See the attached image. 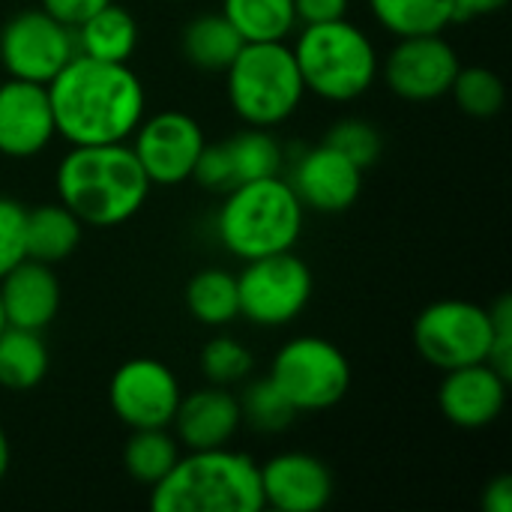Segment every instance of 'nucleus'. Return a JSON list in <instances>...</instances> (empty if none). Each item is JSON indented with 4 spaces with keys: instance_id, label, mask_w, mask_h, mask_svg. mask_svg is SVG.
<instances>
[{
    "instance_id": "nucleus-1",
    "label": "nucleus",
    "mask_w": 512,
    "mask_h": 512,
    "mask_svg": "<svg viewBox=\"0 0 512 512\" xmlns=\"http://www.w3.org/2000/svg\"><path fill=\"white\" fill-rule=\"evenodd\" d=\"M45 87L54 129L72 147L129 141L144 120L147 93L129 63L75 54Z\"/></svg>"
},
{
    "instance_id": "nucleus-2",
    "label": "nucleus",
    "mask_w": 512,
    "mask_h": 512,
    "mask_svg": "<svg viewBox=\"0 0 512 512\" xmlns=\"http://www.w3.org/2000/svg\"><path fill=\"white\" fill-rule=\"evenodd\" d=\"M54 186L60 204L93 228L129 222L150 195V180L126 141L72 147L57 165Z\"/></svg>"
},
{
    "instance_id": "nucleus-3",
    "label": "nucleus",
    "mask_w": 512,
    "mask_h": 512,
    "mask_svg": "<svg viewBox=\"0 0 512 512\" xmlns=\"http://www.w3.org/2000/svg\"><path fill=\"white\" fill-rule=\"evenodd\" d=\"M153 512H261L258 465L237 450H189L153 486Z\"/></svg>"
},
{
    "instance_id": "nucleus-4",
    "label": "nucleus",
    "mask_w": 512,
    "mask_h": 512,
    "mask_svg": "<svg viewBox=\"0 0 512 512\" xmlns=\"http://www.w3.org/2000/svg\"><path fill=\"white\" fill-rule=\"evenodd\" d=\"M306 207L282 174L240 183L216 213L219 243L240 261L291 252L303 234Z\"/></svg>"
},
{
    "instance_id": "nucleus-5",
    "label": "nucleus",
    "mask_w": 512,
    "mask_h": 512,
    "mask_svg": "<svg viewBox=\"0 0 512 512\" xmlns=\"http://www.w3.org/2000/svg\"><path fill=\"white\" fill-rule=\"evenodd\" d=\"M291 51L306 93H315L327 102L360 99L375 84L381 69L375 42L348 18L303 24Z\"/></svg>"
},
{
    "instance_id": "nucleus-6",
    "label": "nucleus",
    "mask_w": 512,
    "mask_h": 512,
    "mask_svg": "<svg viewBox=\"0 0 512 512\" xmlns=\"http://www.w3.org/2000/svg\"><path fill=\"white\" fill-rule=\"evenodd\" d=\"M225 90L234 114L255 129L285 123L306 96L294 51L285 42H243L225 69Z\"/></svg>"
},
{
    "instance_id": "nucleus-7",
    "label": "nucleus",
    "mask_w": 512,
    "mask_h": 512,
    "mask_svg": "<svg viewBox=\"0 0 512 512\" xmlns=\"http://www.w3.org/2000/svg\"><path fill=\"white\" fill-rule=\"evenodd\" d=\"M270 381L285 393L297 414L327 411L348 396L351 363L339 345L321 336H297L273 357Z\"/></svg>"
},
{
    "instance_id": "nucleus-8",
    "label": "nucleus",
    "mask_w": 512,
    "mask_h": 512,
    "mask_svg": "<svg viewBox=\"0 0 512 512\" xmlns=\"http://www.w3.org/2000/svg\"><path fill=\"white\" fill-rule=\"evenodd\" d=\"M312 288V270L294 252L252 258L237 276L240 315L255 327H285L303 315Z\"/></svg>"
},
{
    "instance_id": "nucleus-9",
    "label": "nucleus",
    "mask_w": 512,
    "mask_h": 512,
    "mask_svg": "<svg viewBox=\"0 0 512 512\" xmlns=\"http://www.w3.org/2000/svg\"><path fill=\"white\" fill-rule=\"evenodd\" d=\"M414 345L435 369L486 363L492 348V318L486 306L468 300H438L414 321Z\"/></svg>"
},
{
    "instance_id": "nucleus-10",
    "label": "nucleus",
    "mask_w": 512,
    "mask_h": 512,
    "mask_svg": "<svg viewBox=\"0 0 512 512\" xmlns=\"http://www.w3.org/2000/svg\"><path fill=\"white\" fill-rule=\"evenodd\" d=\"M75 54V30L42 6L24 9L0 27V63L9 78L48 84Z\"/></svg>"
},
{
    "instance_id": "nucleus-11",
    "label": "nucleus",
    "mask_w": 512,
    "mask_h": 512,
    "mask_svg": "<svg viewBox=\"0 0 512 512\" xmlns=\"http://www.w3.org/2000/svg\"><path fill=\"white\" fill-rule=\"evenodd\" d=\"M207 138L186 111H159L144 117L132 132V153L141 162L150 186H180L192 180Z\"/></svg>"
},
{
    "instance_id": "nucleus-12",
    "label": "nucleus",
    "mask_w": 512,
    "mask_h": 512,
    "mask_svg": "<svg viewBox=\"0 0 512 512\" xmlns=\"http://www.w3.org/2000/svg\"><path fill=\"white\" fill-rule=\"evenodd\" d=\"M180 399L177 375L153 357L126 360L108 384L111 411L129 429H168Z\"/></svg>"
},
{
    "instance_id": "nucleus-13",
    "label": "nucleus",
    "mask_w": 512,
    "mask_h": 512,
    "mask_svg": "<svg viewBox=\"0 0 512 512\" xmlns=\"http://www.w3.org/2000/svg\"><path fill=\"white\" fill-rule=\"evenodd\" d=\"M462 69L456 48L441 36H405L381 63L387 87L408 102H435L450 93L456 72Z\"/></svg>"
},
{
    "instance_id": "nucleus-14",
    "label": "nucleus",
    "mask_w": 512,
    "mask_h": 512,
    "mask_svg": "<svg viewBox=\"0 0 512 512\" xmlns=\"http://www.w3.org/2000/svg\"><path fill=\"white\" fill-rule=\"evenodd\" d=\"M282 165H285L282 144L267 129L249 126L222 144H204L192 180H198L204 189L228 192L240 183L273 177L282 171Z\"/></svg>"
},
{
    "instance_id": "nucleus-15",
    "label": "nucleus",
    "mask_w": 512,
    "mask_h": 512,
    "mask_svg": "<svg viewBox=\"0 0 512 512\" xmlns=\"http://www.w3.org/2000/svg\"><path fill=\"white\" fill-rule=\"evenodd\" d=\"M285 180L291 183L306 210L342 213L354 207V201L360 198L363 168L336 147H330L327 141H321L300 153Z\"/></svg>"
},
{
    "instance_id": "nucleus-16",
    "label": "nucleus",
    "mask_w": 512,
    "mask_h": 512,
    "mask_svg": "<svg viewBox=\"0 0 512 512\" xmlns=\"http://www.w3.org/2000/svg\"><path fill=\"white\" fill-rule=\"evenodd\" d=\"M54 114L48 87L9 78L0 84V156L33 159L54 141Z\"/></svg>"
},
{
    "instance_id": "nucleus-17",
    "label": "nucleus",
    "mask_w": 512,
    "mask_h": 512,
    "mask_svg": "<svg viewBox=\"0 0 512 512\" xmlns=\"http://www.w3.org/2000/svg\"><path fill=\"white\" fill-rule=\"evenodd\" d=\"M507 384L510 381L489 363L450 369L438 387L441 414L459 429H486L504 414Z\"/></svg>"
},
{
    "instance_id": "nucleus-18",
    "label": "nucleus",
    "mask_w": 512,
    "mask_h": 512,
    "mask_svg": "<svg viewBox=\"0 0 512 512\" xmlns=\"http://www.w3.org/2000/svg\"><path fill=\"white\" fill-rule=\"evenodd\" d=\"M258 474L264 507L279 512H318L333 498L330 468L309 453H279Z\"/></svg>"
},
{
    "instance_id": "nucleus-19",
    "label": "nucleus",
    "mask_w": 512,
    "mask_h": 512,
    "mask_svg": "<svg viewBox=\"0 0 512 512\" xmlns=\"http://www.w3.org/2000/svg\"><path fill=\"white\" fill-rule=\"evenodd\" d=\"M0 303L9 327L45 330L60 309V282L51 264L21 258L0 276Z\"/></svg>"
},
{
    "instance_id": "nucleus-20",
    "label": "nucleus",
    "mask_w": 512,
    "mask_h": 512,
    "mask_svg": "<svg viewBox=\"0 0 512 512\" xmlns=\"http://www.w3.org/2000/svg\"><path fill=\"white\" fill-rule=\"evenodd\" d=\"M240 423H243V417H240L237 396H231L219 384L183 396L177 405V414L171 420V426L177 429V441L186 450L228 447V441L237 435Z\"/></svg>"
},
{
    "instance_id": "nucleus-21",
    "label": "nucleus",
    "mask_w": 512,
    "mask_h": 512,
    "mask_svg": "<svg viewBox=\"0 0 512 512\" xmlns=\"http://www.w3.org/2000/svg\"><path fill=\"white\" fill-rule=\"evenodd\" d=\"M138 45V21L120 3H105L87 21L75 27V48L78 54L108 60V63H129Z\"/></svg>"
},
{
    "instance_id": "nucleus-22",
    "label": "nucleus",
    "mask_w": 512,
    "mask_h": 512,
    "mask_svg": "<svg viewBox=\"0 0 512 512\" xmlns=\"http://www.w3.org/2000/svg\"><path fill=\"white\" fill-rule=\"evenodd\" d=\"M81 228V219L66 204H42L36 210H27L24 252L33 261L57 264L78 249Z\"/></svg>"
},
{
    "instance_id": "nucleus-23",
    "label": "nucleus",
    "mask_w": 512,
    "mask_h": 512,
    "mask_svg": "<svg viewBox=\"0 0 512 512\" xmlns=\"http://www.w3.org/2000/svg\"><path fill=\"white\" fill-rule=\"evenodd\" d=\"M183 57L204 72H225L237 51L243 48V36L231 27L222 12H207L192 18L183 27Z\"/></svg>"
},
{
    "instance_id": "nucleus-24",
    "label": "nucleus",
    "mask_w": 512,
    "mask_h": 512,
    "mask_svg": "<svg viewBox=\"0 0 512 512\" xmlns=\"http://www.w3.org/2000/svg\"><path fill=\"white\" fill-rule=\"evenodd\" d=\"M48 372V348L39 330L3 327L0 330V387L12 393L33 390Z\"/></svg>"
},
{
    "instance_id": "nucleus-25",
    "label": "nucleus",
    "mask_w": 512,
    "mask_h": 512,
    "mask_svg": "<svg viewBox=\"0 0 512 512\" xmlns=\"http://www.w3.org/2000/svg\"><path fill=\"white\" fill-rule=\"evenodd\" d=\"M222 15L243 42H285L297 27L294 0H222Z\"/></svg>"
},
{
    "instance_id": "nucleus-26",
    "label": "nucleus",
    "mask_w": 512,
    "mask_h": 512,
    "mask_svg": "<svg viewBox=\"0 0 512 512\" xmlns=\"http://www.w3.org/2000/svg\"><path fill=\"white\" fill-rule=\"evenodd\" d=\"M369 9L396 39L444 33L453 24V0H369Z\"/></svg>"
},
{
    "instance_id": "nucleus-27",
    "label": "nucleus",
    "mask_w": 512,
    "mask_h": 512,
    "mask_svg": "<svg viewBox=\"0 0 512 512\" xmlns=\"http://www.w3.org/2000/svg\"><path fill=\"white\" fill-rule=\"evenodd\" d=\"M186 309L204 327H225L240 315L237 276L222 267H207L195 273L186 285Z\"/></svg>"
},
{
    "instance_id": "nucleus-28",
    "label": "nucleus",
    "mask_w": 512,
    "mask_h": 512,
    "mask_svg": "<svg viewBox=\"0 0 512 512\" xmlns=\"http://www.w3.org/2000/svg\"><path fill=\"white\" fill-rule=\"evenodd\" d=\"M180 459V441L168 429H132L123 447V468L135 483L156 486Z\"/></svg>"
},
{
    "instance_id": "nucleus-29",
    "label": "nucleus",
    "mask_w": 512,
    "mask_h": 512,
    "mask_svg": "<svg viewBox=\"0 0 512 512\" xmlns=\"http://www.w3.org/2000/svg\"><path fill=\"white\" fill-rule=\"evenodd\" d=\"M450 96L471 117H495L507 102L504 81L486 66H462L453 78Z\"/></svg>"
},
{
    "instance_id": "nucleus-30",
    "label": "nucleus",
    "mask_w": 512,
    "mask_h": 512,
    "mask_svg": "<svg viewBox=\"0 0 512 512\" xmlns=\"http://www.w3.org/2000/svg\"><path fill=\"white\" fill-rule=\"evenodd\" d=\"M237 402H240V417L258 432H282L297 417V408L285 399V393L270 378L249 384Z\"/></svg>"
},
{
    "instance_id": "nucleus-31",
    "label": "nucleus",
    "mask_w": 512,
    "mask_h": 512,
    "mask_svg": "<svg viewBox=\"0 0 512 512\" xmlns=\"http://www.w3.org/2000/svg\"><path fill=\"white\" fill-rule=\"evenodd\" d=\"M201 369L210 384L228 387L243 381L252 372V354L249 348L234 336H216L201 351Z\"/></svg>"
},
{
    "instance_id": "nucleus-32",
    "label": "nucleus",
    "mask_w": 512,
    "mask_h": 512,
    "mask_svg": "<svg viewBox=\"0 0 512 512\" xmlns=\"http://www.w3.org/2000/svg\"><path fill=\"white\" fill-rule=\"evenodd\" d=\"M330 147H336L339 153H345L351 162H357L360 168H369L378 162L381 150H384V138L381 132L369 123V120H360V117H348V120H339L330 135L324 138Z\"/></svg>"
},
{
    "instance_id": "nucleus-33",
    "label": "nucleus",
    "mask_w": 512,
    "mask_h": 512,
    "mask_svg": "<svg viewBox=\"0 0 512 512\" xmlns=\"http://www.w3.org/2000/svg\"><path fill=\"white\" fill-rule=\"evenodd\" d=\"M24 225H27V210L12 198H0V276L9 273L21 258H27Z\"/></svg>"
},
{
    "instance_id": "nucleus-34",
    "label": "nucleus",
    "mask_w": 512,
    "mask_h": 512,
    "mask_svg": "<svg viewBox=\"0 0 512 512\" xmlns=\"http://www.w3.org/2000/svg\"><path fill=\"white\" fill-rule=\"evenodd\" d=\"M492 318V348H489V366L498 369L507 381L512 378V297L501 294L495 306H489Z\"/></svg>"
},
{
    "instance_id": "nucleus-35",
    "label": "nucleus",
    "mask_w": 512,
    "mask_h": 512,
    "mask_svg": "<svg viewBox=\"0 0 512 512\" xmlns=\"http://www.w3.org/2000/svg\"><path fill=\"white\" fill-rule=\"evenodd\" d=\"M39 3H42V9L51 18H57L60 24H66V27L75 30L81 21H87L93 12H99L111 0H39Z\"/></svg>"
},
{
    "instance_id": "nucleus-36",
    "label": "nucleus",
    "mask_w": 512,
    "mask_h": 512,
    "mask_svg": "<svg viewBox=\"0 0 512 512\" xmlns=\"http://www.w3.org/2000/svg\"><path fill=\"white\" fill-rule=\"evenodd\" d=\"M297 21L303 24H324L348 18V0H294Z\"/></svg>"
},
{
    "instance_id": "nucleus-37",
    "label": "nucleus",
    "mask_w": 512,
    "mask_h": 512,
    "mask_svg": "<svg viewBox=\"0 0 512 512\" xmlns=\"http://www.w3.org/2000/svg\"><path fill=\"white\" fill-rule=\"evenodd\" d=\"M483 510L486 512H512V477H495L483 489Z\"/></svg>"
},
{
    "instance_id": "nucleus-38",
    "label": "nucleus",
    "mask_w": 512,
    "mask_h": 512,
    "mask_svg": "<svg viewBox=\"0 0 512 512\" xmlns=\"http://www.w3.org/2000/svg\"><path fill=\"white\" fill-rule=\"evenodd\" d=\"M510 0H453V21H474L495 15L507 6Z\"/></svg>"
},
{
    "instance_id": "nucleus-39",
    "label": "nucleus",
    "mask_w": 512,
    "mask_h": 512,
    "mask_svg": "<svg viewBox=\"0 0 512 512\" xmlns=\"http://www.w3.org/2000/svg\"><path fill=\"white\" fill-rule=\"evenodd\" d=\"M6 471H9V438H6V429L0 423V480L6 477Z\"/></svg>"
},
{
    "instance_id": "nucleus-40",
    "label": "nucleus",
    "mask_w": 512,
    "mask_h": 512,
    "mask_svg": "<svg viewBox=\"0 0 512 512\" xmlns=\"http://www.w3.org/2000/svg\"><path fill=\"white\" fill-rule=\"evenodd\" d=\"M6 327V315H3V303H0V330Z\"/></svg>"
},
{
    "instance_id": "nucleus-41",
    "label": "nucleus",
    "mask_w": 512,
    "mask_h": 512,
    "mask_svg": "<svg viewBox=\"0 0 512 512\" xmlns=\"http://www.w3.org/2000/svg\"><path fill=\"white\" fill-rule=\"evenodd\" d=\"M165 3H183V0H165Z\"/></svg>"
}]
</instances>
